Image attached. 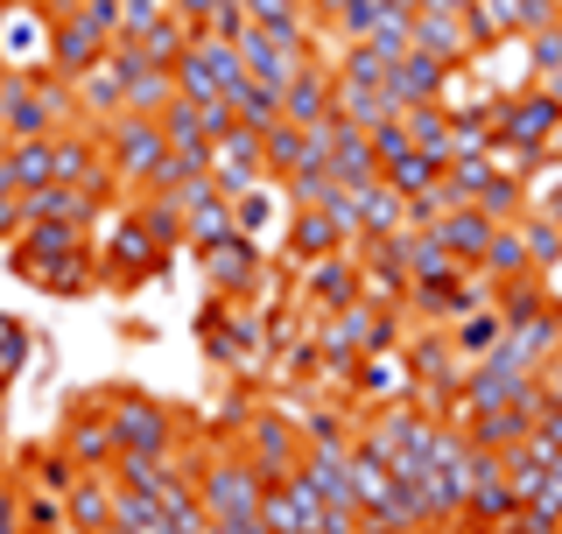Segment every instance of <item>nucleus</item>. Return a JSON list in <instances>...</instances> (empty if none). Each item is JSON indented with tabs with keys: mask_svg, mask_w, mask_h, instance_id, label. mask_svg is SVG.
Segmentation results:
<instances>
[{
	"mask_svg": "<svg viewBox=\"0 0 562 534\" xmlns=\"http://www.w3.org/2000/svg\"><path fill=\"white\" fill-rule=\"evenodd\" d=\"M330 92H338V78H330V49H324V57L281 92V120H289V127H324V120H330Z\"/></svg>",
	"mask_w": 562,
	"mask_h": 534,
	"instance_id": "nucleus-17",
	"label": "nucleus"
},
{
	"mask_svg": "<svg viewBox=\"0 0 562 534\" xmlns=\"http://www.w3.org/2000/svg\"><path fill=\"white\" fill-rule=\"evenodd\" d=\"M303 450H310V436L295 430L289 415H274V408H254V422H246V457H254V471L268 478H295L303 471Z\"/></svg>",
	"mask_w": 562,
	"mask_h": 534,
	"instance_id": "nucleus-10",
	"label": "nucleus"
},
{
	"mask_svg": "<svg viewBox=\"0 0 562 534\" xmlns=\"http://www.w3.org/2000/svg\"><path fill=\"white\" fill-rule=\"evenodd\" d=\"M562 127V105L549 99V85H514V92H499V141H514V148H535L549 155V141Z\"/></svg>",
	"mask_w": 562,
	"mask_h": 534,
	"instance_id": "nucleus-9",
	"label": "nucleus"
},
{
	"mask_svg": "<svg viewBox=\"0 0 562 534\" xmlns=\"http://www.w3.org/2000/svg\"><path fill=\"white\" fill-rule=\"evenodd\" d=\"M324 219L338 225V240L351 246V240H366V219H359V190H330L324 198Z\"/></svg>",
	"mask_w": 562,
	"mask_h": 534,
	"instance_id": "nucleus-46",
	"label": "nucleus"
},
{
	"mask_svg": "<svg viewBox=\"0 0 562 534\" xmlns=\"http://www.w3.org/2000/svg\"><path fill=\"white\" fill-rule=\"evenodd\" d=\"M211 8H218V0H169V14H176V22H190V35L211 22Z\"/></svg>",
	"mask_w": 562,
	"mask_h": 534,
	"instance_id": "nucleus-55",
	"label": "nucleus"
},
{
	"mask_svg": "<svg viewBox=\"0 0 562 534\" xmlns=\"http://www.w3.org/2000/svg\"><path fill=\"white\" fill-rule=\"evenodd\" d=\"M457 422H464V436L479 443V450H514V443L535 430L527 408H471V415H457Z\"/></svg>",
	"mask_w": 562,
	"mask_h": 534,
	"instance_id": "nucleus-25",
	"label": "nucleus"
},
{
	"mask_svg": "<svg viewBox=\"0 0 562 534\" xmlns=\"http://www.w3.org/2000/svg\"><path fill=\"white\" fill-rule=\"evenodd\" d=\"M225 233H239V225H233V204H225V198L183 211V246H211V240H225Z\"/></svg>",
	"mask_w": 562,
	"mask_h": 534,
	"instance_id": "nucleus-44",
	"label": "nucleus"
},
{
	"mask_svg": "<svg viewBox=\"0 0 562 534\" xmlns=\"http://www.w3.org/2000/svg\"><path fill=\"white\" fill-rule=\"evenodd\" d=\"M233 120L254 127V134H268V127H281V99L260 92V85H239V92H233Z\"/></svg>",
	"mask_w": 562,
	"mask_h": 534,
	"instance_id": "nucleus-45",
	"label": "nucleus"
},
{
	"mask_svg": "<svg viewBox=\"0 0 562 534\" xmlns=\"http://www.w3.org/2000/svg\"><path fill=\"white\" fill-rule=\"evenodd\" d=\"M198 337H204V359H211V366H254V359H260V337H268V331H260L233 296H211L204 316H198Z\"/></svg>",
	"mask_w": 562,
	"mask_h": 534,
	"instance_id": "nucleus-8",
	"label": "nucleus"
},
{
	"mask_svg": "<svg viewBox=\"0 0 562 534\" xmlns=\"http://www.w3.org/2000/svg\"><path fill=\"white\" fill-rule=\"evenodd\" d=\"M92 134H99V148H105V169H113V183H134V190H148V176L155 163H162V120H148V113H127L120 105L113 120H92Z\"/></svg>",
	"mask_w": 562,
	"mask_h": 534,
	"instance_id": "nucleus-2",
	"label": "nucleus"
},
{
	"mask_svg": "<svg viewBox=\"0 0 562 534\" xmlns=\"http://www.w3.org/2000/svg\"><path fill=\"white\" fill-rule=\"evenodd\" d=\"M99 211H105V190H85V183H35V190H22V219H49V225L92 233Z\"/></svg>",
	"mask_w": 562,
	"mask_h": 534,
	"instance_id": "nucleus-14",
	"label": "nucleus"
},
{
	"mask_svg": "<svg viewBox=\"0 0 562 534\" xmlns=\"http://www.w3.org/2000/svg\"><path fill=\"white\" fill-rule=\"evenodd\" d=\"M415 49L443 57L450 70H471V64H479V49H471V29H464V8H457V14H415Z\"/></svg>",
	"mask_w": 562,
	"mask_h": 534,
	"instance_id": "nucleus-21",
	"label": "nucleus"
},
{
	"mask_svg": "<svg viewBox=\"0 0 562 534\" xmlns=\"http://www.w3.org/2000/svg\"><path fill=\"white\" fill-rule=\"evenodd\" d=\"M105 49H113V35H105L85 8H57L49 14V43H43V70L64 85H78L85 70L105 64Z\"/></svg>",
	"mask_w": 562,
	"mask_h": 534,
	"instance_id": "nucleus-5",
	"label": "nucleus"
},
{
	"mask_svg": "<svg viewBox=\"0 0 562 534\" xmlns=\"http://www.w3.org/2000/svg\"><path fill=\"white\" fill-rule=\"evenodd\" d=\"M366 141H373V155H380V169H386V163H394V155H408V148H415V141H408V127H401V113H394V120H380V127H373V134H366Z\"/></svg>",
	"mask_w": 562,
	"mask_h": 534,
	"instance_id": "nucleus-50",
	"label": "nucleus"
},
{
	"mask_svg": "<svg viewBox=\"0 0 562 534\" xmlns=\"http://www.w3.org/2000/svg\"><path fill=\"white\" fill-rule=\"evenodd\" d=\"M35 8H43V14H57V8H78V0H35Z\"/></svg>",
	"mask_w": 562,
	"mask_h": 534,
	"instance_id": "nucleus-60",
	"label": "nucleus"
},
{
	"mask_svg": "<svg viewBox=\"0 0 562 534\" xmlns=\"http://www.w3.org/2000/svg\"><path fill=\"white\" fill-rule=\"evenodd\" d=\"M471 204H479L485 219L514 225L520 211H527V176H506V169H492V176H485V190H479V198H471Z\"/></svg>",
	"mask_w": 562,
	"mask_h": 534,
	"instance_id": "nucleus-39",
	"label": "nucleus"
},
{
	"mask_svg": "<svg viewBox=\"0 0 562 534\" xmlns=\"http://www.w3.org/2000/svg\"><path fill=\"white\" fill-rule=\"evenodd\" d=\"M549 275H520V281H492V310H499V324H527V316L549 302V289H541Z\"/></svg>",
	"mask_w": 562,
	"mask_h": 534,
	"instance_id": "nucleus-36",
	"label": "nucleus"
},
{
	"mask_svg": "<svg viewBox=\"0 0 562 534\" xmlns=\"http://www.w3.org/2000/svg\"><path fill=\"white\" fill-rule=\"evenodd\" d=\"M303 289H310V310L316 316H338L345 302H359L366 296V275H359V260H351V246H345V254L310 260L303 267Z\"/></svg>",
	"mask_w": 562,
	"mask_h": 534,
	"instance_id": "nucleus-15",
	"label": "nucleus"
},
{
	"mask_svg": "<svg viewBox=\"0 0 562 534\" xmlns=\"http://www.w3.org/2000/svg\"><path fill=\"white\" fill-rule=\"evenodd\" d=\"M324 169H330V183H338V190H373V183H380V155H373V141H366L359 127H345V120H338V134H330Z\"/></svg>",
	"mask_w": 562,
	"mask_h": 534,
	"instance_id": "nucleus-19",
	"label": "nucleus"
},
{
	"mask_svg": "<svg viewBox=\"0 0 562 534\" xmlns=\"http://www.w3.org/2000/svg\"><path fill=\"white\" fill-rule=\"evenodd\" d=\"M549 163H562V127H555V141H549Z\"/></svg>",
	"mask_w": 562,
	"mask_h": 534,
	"instance_id": "nucleus-61",
	"label": "nucleus"
},
{
	"mask_svg": "<svg viewBox=\"0 0 562 534\" xmlns=\"http://www.w3.org/2000/svg\"><path fill=\"white\" fill-rule=\"evenodd\" d=\"M401 127L422 155H436V163H450V99H429V105H408L401 113Z\"/></svg>",
	"mask_w": 562,
	"mask_h": 534,
	"instance_id": "nucleus-29",
	"label": "nucleus"
},
{
	"mask_svg": "<svg viewBox=\"0 0 562 534\" xmlns=\"http://www.w3.org/2000/svg\"><path fill=\"white\" fill-rule=\"evenodd\" d=\"M0 401H8V372H0Z\"/></svg>",
	"mask_w": 562,
	"mask_h": 534,
	"instance_id": "nucleus-62",
	"label": "nucleus"
},
{
	"mask_svg": "<svg viewBox=\"0 0 562 534\" xmlns=\"http://www.w3.org/2000/svg\"><path fill=\"white\" fill-rule=\"evenodd\" d=\"M527 57H535V78H549V70H562V29H535L527 35Z\"/></svg>",
	"mask_w": 562,
	"mask_h": 534,
	"instance_id": "nucleus-49",
	"label": "nucleus"
},
{
	"mask_svg": "<svg viewBox=\"0 0 562 534\" xmlns=\"http://www.w3.org/2000/svg\"><path fill=\"white\" fill-rule=\"evenodd\" d=\"M57 450H64L78 471H113L120 443H113V422H105V408H78V415L64 422V443H57Z\"/></svg>",
	"mask_w": 562,
	"mask_h": 534,
	"instance_id": "nucleus-16",
	"label": "nucleus"
},
{
	"mask_svg": "<svg viewBox=\"0 0 562 534\" xmlns=\"http://www.w3.org/2000/svg\"><path fill=\"white\" fill-rule=\"evenodd\" d=\"M535 436L549 443V450L562 457V401H541V415H535Z\"/></svg>",
	"mask_w": 562,
	"mask_h": 534,
	"instance_id": "nucleus-54",
	"label": "nucleus"
},
{
	"mask_svg": "<svg viewBox=\"0 0 562 534\" xmlns=\"http://www.w3.org/2000/svg\"><path fill=\"white\" fill-rule=\"evenodd\" d=\"M78 127V92L49 70H0V134L8 141H49Z\"/></svg>",
	"mask_w": 562,
	"mask_h": 534,
	"instance_id": "nucleus-1",
	"label": "nucleus"
},
{
	"mask_svg": "<svg viewBox=\"0 0 562 534\" xmlns=\"http://www.w3.org/2000/svg\"><path fill=\"white\" fill-rule=\"evenodd\" d=\"M499 337H506V324H499V310H492V302L450 324V345H457V359H485V352L499 345Z\"/></svg>",
	"mask_w": 562,
	"mask_h": 534,
	"instance_id": "nucleus-37",
	"label": "nucleus"
},
{
	"mask_svg": "<svg viewBox=\"0 0 562 534\" xmlns=\"http://www.w3.org/2000/svg\"><path fill=\"white\" fill-rule=\"evenodd\" d=\"M535 85H549V99L562 105V70H549V78H535Z\"/></svg>",
	"mask_w": 562,
	"mask_h": 534,
	"instance_id": "nucleus-59",
	"label": "nucleus"
},
{
	"mask_svg": "<svg viewBox=\"0 0 562 534\" xmlns=\"http://www.w3.org/2000/svg\"><path fill=\"white\" fill-rule=\"evenodd\" d=\"M527 211H541V219H555V225H562V176H549L541 190H527Z\"/></svg>",
	"mask_w": 562,
	"mask_h": 534,
	"instance_id": "nucleus-53",
	"label": "nucleus"
},
{
	"mask_svg": "<svg viewBox=\"0 0 562 534\" xmlns=\"http://www.w3.org/2000/svg\"><path fill=\"white\" fill-rule=\"evenodd\" d=\"M64 527L70 534H113V478L78 471V486L64 492Z\"/></svg>",
	"mask_w": 562,
	"mask_h": 534,
	"instance_id": "nucleus-20",
	"label": "nucleus"
},
{
	"mask_svg": "<svg viewBox=\"0 0 562 534\" xmlns=\"http://www.w3.org/2000/svg\"><path fill=\"white\" fill-rule=\"evenodd\" d=\"M330 169L324 163H310V169H295V176H281V204L289 211H324V198H330Z\"/></svg>",
	"mask_w": 562,
	"mask_h": 534,
	"instance_id": "nucleus-42",
	"label": "nucleus"
},
{
	"mask_svg": "<svg viewBox=\"0 0 562 534\" xmlns=\"http://www.w3.org/2000/svg\"><path fill=\"white\" fill-rule=\"evenodd\" d=\"M492 233H499V219H485L479 204H457V211H443V219H436V240L450 246L457 267H479V254H485Z\"/></svg>",
	"mask_w": 562,
	"mask_h": 534,
	"instance_id": "nucleus-22",
	"label": "nucleus"
},
{
	"mask_svg": "<svg viewBox=\"0 0 562 534\" xmlns=\"http://www.w3.org/2000/svg\"><path fill=\"white\" fill-rule=\"evenodd\" d=\"M198 267H204V289L211 296H254L260 289V275H268V254H260V240L254 233H225V240H211L198 246Z\"/></svg>",
	"mask_w": 562,
	"mask_h": 534,
	"instance_id": "nucleus-7",
	"label": "nucleus"
},
{
	"mask_svg": "<svg viewBox=\"0 0 562 534\" xmlns=\"http://www.w3.org/2000/svg\"><path fill=\"white\" fill-rule=\"evenodd\" d=\"M246 22H254V29H274V35H310V43H324L310 0H246Z\"/></svg>",
	"mask_w": 562,
	"mask_h": 534,
	"instance_id": "nucleus-27",
	"label": "nucleus"
},
{
	"mask_svg": "<svg viewBox=\"0 0 562 534\" xmlns=\"http://www.w3.org/2000/svg\"><path fill=\"white\" fill-rule=\"evenodd\" d=\"M359 219H366V240H380V233H401V225H408V198H401V190L380 176L373 190H359Z\"/></svg>",
	"mask_w": 562,
	"mask_h": 534,
	"instance_id": "nucleus-34",
	"label": "nucleus"
},
{
	"mask_svg": "<svg viewBox=\"0 0 562 534\" xmlns=\"http://www.w3.org/2000/svg\"><path fill=\"white\" fill-rule=\"evenodd\" d=\"M260 155H268V176H274V183H281V176H295V169H310V163H316V148H310V127H289V120L260 134Z\"/></svg>",
	"mask_w": 562,
	"mask_h": 534,
	"instance_id": "nucleus-28",
	"label": "nucleus"
},
{
	"mask_svg": "<svg viewBox=\"0 0 562 534\" xmlns=\"http://www.w3.org/2000/svg\"><path fill=\"white\" fill-rule=\"evenodd\" d=\"M492 134H499V92L479 99V105H450V163H457V155H485Z\"/></svg>",
	"mask_w": 562,
	"mask_h": 534,
	"instance_id": "nucleus-24",
	"label": "nucleus"
},
{
	"mask_svg": "<svg viewBox=\"0 0 562 534\" xmlns=\"http://www.w3.org/2000/svg\"><path fill=\"white\" fill-rule=\"evenodd\" d=\"M330 120L373 134L380 120H394V99H386V85H338V92H330Z\"/></svg>",
	"mask_w": 562,
	"mask_h": 534,
	"instance_id": "nucleus-26",
	"label": "nucleus"
},
{
	"mask_svg": "<svg viewBox=\"0 0 562 534\" xmlns=\"http://www.w3.org/2000/svg\"><path fill=\"white\" fill-rule=\"evenodd\" d=\"M0 534H22V500L14 492H0Z\"/></svg>",
	"mask_w": 562,
	"mask_h": 534,
	"instance_id": "nucleus-58",
	"label": "nucleus"
},
{
	"mask_svg": "<svg viewBox=\"0 0 562 534\" xmlns=\"http://www.w3.org/2000/svg\"><path fill=\"white\" fill-rule=\"evenodd\" d=\"M57 183L113 190V169H105V148H99L92 127H64V134H57Z\"/></svg>",
	"mask_w": 562,
	"mask_h": 534,
	"instance_id": "nucleus-18",
	"label": "nucleus"
},
{
	"mask_svg": "<svg viewBox=\"0 0 562 534\" xmlns=\"http://www.w3.org/2000/svg\"><path fill=\"white\" fill-rule=\"evenodd\" d=\"M366 43L386 49V57L415 49V14H408V8H394V0H373V29H366Z\"/></svg>",
	"mask_w": 562,
	"mask_h": 534,
	"instance_id": "nucleus-40",
	"label": "nucleus"
},
{
	"mask_svg": "<svg viewBox=\"0 0 562 534\" xmlns=\"http://www.w3.org/2000/svg\"><path fill=\"white\" fill-rule=\"evenodd\" d=\"M22 527H64V500H57V492H29V500H22Z\"/></svg>",
	"mask_w": 562,
	"mask_h": 534,
	"instance_id": "nucleus-52",
	"label": "nucleus"
},
{
	"mask_svg": "<svg viewBox=\"0 0 562 534\" xmlns=\"http://www.w3.org/2000/svg\"><path fill=\"white\" fill-rule=\"evenodd\" d=\"M260 527L268 534H324V500L303 486V471L274 478V486L260 492Z\"/></svg>",
	"mask_w": 562,
	"mask_h": 534,
	"instance_id": "nucleus-13",
	"label": "nucleus"
},
{
	"mask_svg": "<svg viewBox=\"0 0 562 534\" xmlns=\"http://www.w3.org/2000/svg\"><path fill=\"white\" fill-rule=\"evenodd\" d=\"M520 246H527V260H535V275H555L562 267V225L555 219H541V211H520Z\"/></svg>",
	"mask_w": 562,
	"mask_h": 534,
	"instance_id": "nucleus-35",
	"label": "nucleus"
},
{
	"mask_svg": "<svg viewBox=\"0 0 562 534\" xmlns=\"http://www.w3.org/2000/svg\"><path fill=\"white\" fill-rule=\"evenodd\" d=\"M380 176L401 190V198H415V190H429L436 176H443V163H436V155H422V148H408V155H394V163H386Z\"/></svg>",
	"mask_w": 562,
	"mask_h": 534,
	"instance_id": "nucleus-43",
	"label": "nucleus"
},
{
	"mask_svg": "<svg viewBox=\"0 0 562 534\" xmlns=\"http://www.w3.org/2000/svg\"><path fill=\"white\" fill-rule=\"evenodd\" d=\"M22 359H29V324L22 316H0V372H22Z\"/></svg>",
	"mask_w": 562,
	"mask_h": 534,
	"instance_id": "nucleus-47",
	"label": "nucleus"
},
{
	"mask_svg": "<svg viewBox=\"0 0 562 534\" xmlns=\"http://www.w3.org/2000/svg\"><path fill=\"white\" fill-rule=\"evenodd\" d=\"M541 394L562 401V352H555V359H541Z\"/></svg>",
	"mask_w": 562,
	"mask_h": 534,
	"instance_id": "nucleus-57",
	"label": "nucleus"
},
{
	"mask_svg": "<svg viewBox=\"0 0 562 534\" xmlns=\"http://www.w3.org/2000/svg\"><path fill=\"white\" fill-rule=\"evenodd\" d=\"M555 14H562V0H520V8H514V35L527 43V35H535V29H549Z\"/></svg>",
	"mask_w": 562,
	"mask_h": 534,
	"instance_id": "nucleus-51",
	"label": "nucleus"
},
{
	"mask_svg": "<svg viewBox=\"0 0 562 534\" xmlns=\"http://www.w3.org/2000/svg\"><path fill=\"white\" fill-rule=\"evenodd\" d=\"M169 99H176V70H169V64H148V70H140V78L127 85V99H120V105H127V113H148V120H155Z\"/></svg>",
	"mask_w": 562,
	"mask_h": 534,
	"instance_id": "nucleus-41",
	"label": "nucleus"
},
{
	"mask_svg": "<svg viewBox=\"0 0 562 534\" xmlns=\"http://www.w3.org/2000/svg\"><path fill=\"white\" fill-rule=\"evenodd\" d=\"M85 240L78 225H49V219H29L22 233H14V275H29V281H43L57 260H70V254H85Z\"/></svg>",
	"mask_w": 562,
	"mask_h": 534,
	"instance_id": "nucleus-12",
	"label": "nucleus"
},
{
	"mask_svg": "<svg viewBox=\"0 0 562 534\" xmlns=\"http://www.w3.org/2000/svg\"><path fill=\"white\" fill-rule=\"evenodd\" d=\"M268 219H274V198H268V183H260V190H246V198H233V225H239V233H260Z\"/></svg>",
	"mask_w": 562,
	"mask_h": 534,
	"instance_id": "nucleus-48",
	"label": "nucleus"
},
{
	"mask_svg": "<svg viewBox=\"0 0 562 534\" xmlns=\"http://www.w3.org/2000/svg\"><path fill=\"white\" fill-rule=\"evenodd\" d=\"M246 85L239 43H218V35H190V49L176 57V92L190 99H233Z\"/></svg>",
	"mask_w": 562,
	"mask_h": 534,
	"instance_id": "nucleus-6",
	"label": "nucleus"
},
{
	"mask_svg": "<svg viewBox=\"0 0 562 534\" xmlns=\"http://www.w3.org/2000/svg\"><path fill=\"white\" fill-rule=\"evenodd\" d=\"M281 254H289L295 267H310V260H324V254H345V240H338V225H330L324 211H289Z\"/></svg>",
	"mask_w": 562,
	"mask_h": 534,
	"instance_id": "nucleus-23",
	"label": "nucleus"
},
{
	"mask_svg": "<svg viewBox=\"0 0 562 534\" xmlns=\"http://www.w3.org/2000/svg\"><path fill=\"white\" fill-rule=\"evenodd\" d=\"M450 78H457V70L443 57H429V49H401V57L386 64V99H394V113H408V105L450 99Z\"/></svg>",
	"mask_w": 562,
	"mask_h": 534,
	"instance_id": "nucleus-11",
	"label": "nucleus"
},
{
	"mask_svg": "<svg viewBox=\"0 0 562 534\" xmlns=\"http://www.w3.org/2000/svg\"><path fill=\"white\" fill-rule=\"evenodd\" d=\"M105 422H113V443L120 457H169L176 450V408L155 401V394H113L105 401Z\"/></svg>",
	"mask_w": 562,
	"mask_h": 534,
	"instance_id": "nucleus-4",
	"label": "nucleus"
},
{
	"mask_svg": "<svg viewBox=\"0 0 562 534\" xmlns=\"http://www.w3.org/2000/svg\"><path fill=\"white\" fill-rule=\"evenodd\" d=\"M324 57V43H310V35H274V29H246L239 35V64H246V85H260V92H289L303 70Z\"/></svg>",
	"mask_w": 562,
	"mask_h": 534,
	"instance_id": "nucleus-3",
	"label": "nucleus"
},
{
	"mask_svg": "<svg viewBox=\"0 0 562 534\" xmlns=\"http://www.w3.org/2000/svg\"><path fill=\"white\" fill-rule=\"evenodd\" d=\"M8 176H14V190L57 183V134L49 141H8Z\"/></svg>",
	"mask_w": 562,
	"mask_h": 534,
	"instance_id": "nucleus-30",
	"label": "nucleus"
},
{
	"mask_svg": "<svg viewBox=\"0 0 562 534\" xmlns=\"http://www.w3.org/2000/svg\"><path fill=\"white\" fill-rule=\"evenodd\" d=\"M155 120H162V141H169V148H211V134H204V99L176 92Z\"/></svg>",
	"mask_w": 562,
	"mask_h": 534,
	"instance_id": "nucleus-32",
	"label": "nucleus"
},
{
	"mask_svg": "<svg viewBox=\"0 0 562 534\" xmlns=\"http://www.w3.org/2000/svg\"><path fill=\"white\" fill-rule=\"evenodd\" d=\"M386 49H373V43H338L330 49V78L338 85H386Z\"/></svg>",
	"mask_w": 562,
	"mask_h": 534,
	"instance_id": "nucleus-33",
	"label": "nucleus"
},
{
	"mask_svg": "<svg viewBox=\"0 0 562 534\" xmlns=\"http://www.w3.org/2000/svg\"><path fill=\"white\" fill-rule=\"evenodd\" d=\"M479 275H485V281H520V275H535V260H527V246H520V225H499V233L485 240Z\"/></svg>",
	"mask_w": 562,
	"mask_h": 534,
	"instance_id": "nucleus-31",
	"label": "nucleus"
},
{
	"mask_svg": "<svg viewBox=\"0 0 562 534\" xmlns=\"http://www.w3.org/2000/svg\"><path fill=\"white\" fill-rule=\"evenodd\" d=\"M351 8H366V0H310L316 29H330V22H338V14H351Z\"/></svg>",
	"mask_w": 562,
	"mask_h": 534,
	"instance_id": "nucleus-56",
	"label": "nucleus"
},
{
	"mask_svg": "<svg viewBox=\"0 0 562 534\" xmlns=\"http://www.w3.org/2000/svg\"><path fill=\"white\" fill-rule=\"evenodd\" d=\"M134 49H140L148 64H169V70H176V57L190 49V22H176V14H155V22L134 35Z\"/></svg>",
	"mask_w": 562,
	"mask_h": 534,
	"instance_id": "nucleus-38",
	"label": "nucleus"
}]
</instances>
